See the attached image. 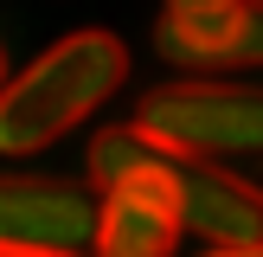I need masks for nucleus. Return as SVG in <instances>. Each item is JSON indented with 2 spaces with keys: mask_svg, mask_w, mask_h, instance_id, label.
<instances>
[{
  "mask_svg": "<svg viewBox=\"0 0 263 257\" xmlns=\"http://www.w3.org/2000/svg\"><path fill=\"white\" fill-rule=\"evenodd\" d=\"M128 84V45L103 26L58 39L26 71L0 77V154H39Z\"/></svg>",
  "mask_w": 263,
  "mask_h": 257,
  "instance_id": "nucleus-1",
  "label": "nucleus"
},
{
  "mask_svg": "<svg viewBox=\"0 0 263 257\" xmlns=\"http://www.w3.org/2000/svg\"><path fill=\"white\" fill-rule=\"evenodd\" d=\"M135 128L186 154H263V84L180 77L135 103Z\"/></svg>",
  "mask_w": 263,
  "mask_h": 257,
  "instance_id": "nucleus-2",
  "label": "nucleus"
},
{
  "mask_svg": "<svg viewBox=\"0 0 263 257\" xmlns=\"http://www.w3.org/2000/svg\"><path fill=\"white\" fill-rule=\"evenodd\" d=\"M97 187L51 174H0V244L13 251H90Z\"/></svg>",
  "mask_w": 263,
  "mask_h": 257,
  "instance_id": "nucleus-3",
  "label": "nucleus"
},
{
  "mask_svg": "<svg viewBox=\"0 0 263 257\" xmlns=\"http://www.w3.org/2000/svg\"><path fill=\"white\" fill-rule=\"evenodd\" d=\"M180 206L161 174H122L97 199V231L90 257H174L180 244Z\"/></svg>",
  "mask_w": 263,
  "mask_h": 257,
  "instance_id": "nucleus-4",
  "label": "nucleus"
},
{
  "mask_svg": "<svg viewBox=\"0 0 263 257\" xmlns=\"http://www.w3.org/2000/svg\"><path fill=\"white\" fill-rule=\"evenodd\" d=\"M161 51L174 64H193V71L263 64V0H225V7H205V13H167Z\"/></svg>",
  "mask_w": 263,
  "mask_h": 257,
  "instance_id": "nucleus-5",
  "label": "nucleus"
},
{
  "mask_svg": "<svg viewBox=\"0 0 263 257\" xmlns=\"http://www.w3.org/2000/svg\"><path fill=\"white\" fill-rule=\"evenodd\" d=\"M199 257H263V238L257 244H212V251H199Z\"/></svg>",
  "mask_w": 263,
  "mask_h": 257,
  "instance_id": "nucleus-6",
  "label": "nucleus"
},
{
  "mask_svg": "<svg viewBox=\"0 0 263 257\" xmlns=\"http://www.w3.org/2000/svg\"><path fill=\"white\" fill-rule=\"evenodd\" d=\"M205 7H225V0H167V13H205Z\"/></svg>",
  "mask_w": 263,
  "mask_h": 257,
  "instance_id": "nucleus-7",
  "label": "nucleus"
},
{
  "mask_svg": "<svg viewBox=\"0 0 263 257\" xmlns=\"http://www.w3.org/2000/svg\"><path fill=\"white\" fill-rule=\"evenodd\" d=\"M0 257H84V251H13V244H0Z\"/></svg>",
  "mask_w": 263,
  "mask_h": 257,
  "instance_id": "nucleus-8",
  "label": "nucleus"
},
{
  "mask_svg": "<svg viewBox=\"0 0 263 257\" xmlns=\"http://www.w3.org/2000/svg\"><path fill=\"white\" fill-rule=\"evenodd\" d=\"M0 77H7V45H0Z\"/></svg>",
  "mask_w": 263,
  "mask_h": 257,
  "instance_id": "nucleus-9",
  "label": "nucleus"
}]
</instances>
